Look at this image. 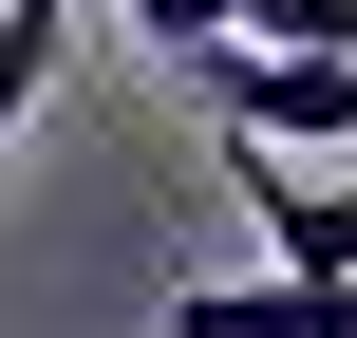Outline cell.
Listing matches in <instances>:
<instances>
[{"instance_id":"obj_1","label":"cell","mask_w":357,"mask_h":338,"mask_svg":"<svg viewBox=\"0 0 357 338\" xmlns=\"http://www.w3.org/2000/svg\"><path fill=\"white\" fill-rule=\"evenodd\" d=\"M207 113H226V151H357V56H264V38H226V56H207Z\"/></svg>"},{"instance_id":"obj_2","label":"cell","mask_w":357,"mask_h":338,"mask_svg":"<svg viewBox=\"0 0 357 338\" xmlns=\"http://www.w3.org/2000/svg\"><path fill=\"white\" fill-rule=\"evenodd\" d=\"M151 338H357V282H188V301H151Z\"/></svg>"},{"instance_id":"obj_3","label":"cell","mask_w":357,"mask_h":338,"mask_svg":"<svg viewBox=\"0 0 357 338\" xmlns=\"http://www.w3.org/2000/svg\"><path fill=\"white\" fill-rule=\"evenodd\" d=\"M226 38H264V56H357V0H226Z\"/></svg>"},{"instance_id":"obj_4","label":"cell","mask_w":357,"mask_h":338,"mask_svg":"<svg viewBox=\"0 0 357 338\" xmlns=\"http://www.w3.org/2000/svg\"><path fill=\"white\" fill-rule=\"evenodd\" d=\"M113 19H132L151 56H226V0H113Z\"/></svg>"}]
</instances>
